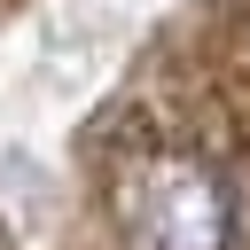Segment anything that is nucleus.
<instances>
[{
  "instance_id": "nucleus-1",
  "label": "nucleus",
  "mask_w": 250,
  "mask_h": 250,
  "mask_svg": "<svg viewBox=\"0 0 250 250\" xmlns=\"http://www.w3.org/2000/svg\"><path fill=\"white\" fill-rule=\"evenodd\" d=\"M109 219L125 250H250V164L195 133L141 141L109 172Z\"/></svg>"
}]
</instances>
